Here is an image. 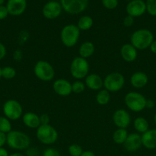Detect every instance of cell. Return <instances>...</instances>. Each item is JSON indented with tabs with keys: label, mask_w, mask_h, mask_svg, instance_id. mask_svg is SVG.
I'll return each instance as SVG.
<instances>
[{
	"label": "cell",
	"mask_w": 156,
	"mask_h": 156,
	"mask_svg": "<svg viewBox=\"0 0 156 156\" xmlns=\"http://www.w3.org/2000/svg\"><path fill=\"white\" fill-rule=\"evenodd\" d=\"M5 117L10 120H17L23 115V108L21 103L15 99L6 101L2 107Z\"/></svg>",
	"instance_id": "cell-9"
},
{
	"label": "cell",
	"mask_w": 156,
	"mask_h": 156,
	"mask_svg": "<svg viewBox=\"0 0 156 156\" xmlns=\"http://www.w3.org/2000/svg\"><path fill=\"white\" fill-rule=\"evenodd\" d=\"M9 156H26L24 155H23L22 153H20V152H15V153H12L11 155H9Z\"/></svg>",
	"instance_id": "cell-44"
},
{
	"label": "cell",
	"mask_w": 156,
	"mask_h": 156,
	"mask_svg": "<svg viewBox=\"0 0 156 156\" xmlns=\"http://www.w3.org/2000/svg\"><path fill=\"white\" fill-rule=\"evenodd\" d=\"M40 117V122H41V125H46L50 124V117L48 114H42Z\"/></svg>",
	"instance_id": "cell-37"
},
{
	"label": "cell",
	"mask_w": 156,
	"mask_h": 156,
	"mask_svg": "<svg viewBox=\"0 0 156 156\" xmlns=\"http://www.w3.org/2000/svg\"><path fill=\"white\" fill-rule=\"evenodd\" d=\"M6 144L15 150H26L30 146L31 139L22 131L12 130L6 134Z\"/></svg>",
	"instance_id": "cell-2"
},
{
	"label": "cell",
	"mask_w": 156,
	"mask_h": 156,
	"mask_svg": "<svg viewBox=\"0 0 156 156\" xmlns=\"http://www.w3.org/2000/svg\"><path fill=\"white\" fill-rule=\"evenodd\" d=\"M129 82L133 88L140 89L146 86L148 82V77L143 72H136L130 77Z\"/></svg>",
	"instance_id": "cell-19"
},
{
	"label": "cell",
	"mask_w": 156,
	"mask_h": 156,
	"mask_svg": "<svg viewBox=\"0 0 156 156\" xmlns=\"http://www.w3.org/2000/svg\"><path fill=\"white\" fill-rule=\"evenodd\" d=\"M128 135V133L126 129L117 128V129H116L113 134V140L115 143H116V144L123 145V143H125Z\"/></svg>",
	"instance_id": "cell-25"
},
{
	"label": "cell",
	"mask_w": 156,
	"mask_h": 156,
	"mask_svg": "<svg viewBox=\"0 0 156 156\" xmlns=\"http://www.w3.org/2000/svg\"><path fill=\"white\" fill-rule=\"evenodd\" d=\"M155 106V102L153 100H151V99H147L146 101V106H145V108H148V109H152V108H154Z\"/></svg>",
	"instance_id": "cell-40"
},
{
	"label": "cell",
	"mask_w": 156,
	"mask_h": 156,
	"mask_svg": "<svg viewBox=\"0 0 156 156\" xmlns=\"http://www.w3.org/2000/svg\"><path fill=\"white\" fill-rule=\"evenodd\" d=\"M124 149L128 152H135L139 150L142 146V137L138 133H132L128 134L123 143Z\"/></svg>",
	"instance_id": "cell-14"
},
{
	"label": "cell",
	"mask_w": 156,
	"mask_h": 156,
	"mask_svg": "<svg viewBox=\"0 0 156 156\" xmlns=\"http://www.w3.org/2000/svg\"><path fill=\"white\" fill-rule=\"evenodd\" d=\"M80 156H96V155H95L94 152H93L92 151L86 150L84 151V152H83L82 155Z\"/></svg>",
	"instance_id": "cell-42"
},
{
	"label": "cell",
	"mask_w": 156,
	"mask_h": 156,
	"mask_svg": "<svg viewBox=\"0 0 156 156\" xmlns=\"http://www.w3.org/2000/svg\"><path fill=\"white\" fill-rule=\"evenodd\" d=\"M142 146L148 149H156V129H148L141 135Z\"/></svg>",
	"instance_id": "cell-20"
},
{
	"label": "cell",
	"mask_w": 156,
	"mask_h": 156,
	"mask_svg": "<svg viewBox=\"0 0 156 156\" xmlns=\"http://www.w3.org/2000/svg\"><path fill=\"white\" fill-rule=\"evenodd\" d=\"M93 20L89 15H83V16H81L78 19L77 24H76L80 30H84V31L90 30L93 27Z\"/></svg>",
	"instance_id": "cell-24"
},
{
	"label": "cell",
	"mask_w": 156,
	"mask_h": 156,
	"mask_svg": "<svg viewBox=\"0 0 156 156\" xmlns=\"http://www.w3.org/2000/svg\"><path fill=\"white\" fill-rule=\"evenodd\" d=\"M146 101L145 96L137 91L128 92L124 98V103L127 108L136 113L141 112L145 109Z\"/></svg>",
	"instance_id": "cell-4"
},
{
	"label": "cell",
	"mask_w": 156,
	"mask_h": 156,
	"mask_svg": "<svg viewBox=\"0 0 156 156\" xmlns=\"http://www.w3.org/2000/svg\"><path fill=\"white\" fill-rule=\"evenodd\" d=\"M84 152L83 148L80 145L71 144L68 147V153L70 156H80Z\"/></svg>",
	"instance_id": "cell-30"
},
{
	"label": "cell",
	"mask_w": 156,
	"mask_h": 156,
	"mask_svg": "<svg viewBox=\"0 0 156 156\" xmlns=\"http://www.w3.org/2000/svg\"><path fill=\"white\" fill-rule=\"evenodd\" d=\"M149 49L150 50H151V53H153L154 54H156V40H154V41H153L151 46H150Z\"/></svg>",
	"instance_id": "cell-41"
},
{
	"label": "cell",
	"mask_w": 156,
	"mask_h": 156,
	"mask_svg": "<svg viewBox=\"0 0 156 156\" xmlns=\"http://www.w3.org/2000/svg\"><path fill=\"white\" fill-rule=\"evenodd\" d=\"M2 78V68L0 67V79Z\"/></svg>",
	"instance_id": "cell-47"
},
{
	"label": "cell",
	"mask_w": 156,
	"mask_h": 156,
	"mask_svg": "<svg viewBox=\"0 0 156 156\" xmlns=\"http://www.w3.org/2000/svg\"><path fill=\"white\" fill-rule=\"evenodd\" d=\"M154 156H156V155H154Z\"/></svg>",
	"instance_id": "cell-48"
},
{
	"label": "cell",
	"mask_w": 156,
	"mask_h": 156,
	"mask_svg": "<svg viewBox=\"0 0 156 156\" xmlns=\"http://www.w3.org/2000/svg\"><path fill=\"white\" fill-rule=\"evenodd\" d=\"M12 130V125L11 123V120H9L5 116L4 117H0V132L7 134Z\"/></svg>",
	"instance_id": "cell-27"
},
{
	"label": "cell",
	"mask_w": 156,
	"mask_h": 156,
	"mask_svg": "<svg viewBox=\"0 0 156 156\" xmlns=\"http://www.w3.org/2000/svg\"><path fill=\"white\" fill-rule=\"evenodd\" d=\"M153 41V33L150 30L145 28L135 30L130 37V44L137 50H145L149 48Z\"/></svg>",
	"instance_id": "cell-1"
},
{
	"label": "cell",
	"mask_w": 156,
	"mask_h": 156,
	"mask_svg": "<svg viewBox=\"0 0 156 156\" xmlns=\"http://www.w3.org/2000/svg\"><path fill=\"white\" fill-rule=\"evenodd\" d=\"M89 0H61L64 12L70 15H78L84 12L88 5Z\"/></svg>",
	"instance_id": "cell-10"
},
{
	"label": "cell",
	"mask_w": 156,
	"mask_h": 156,
	"mask_svg": "<svg viewBox=\"0 0 156 156\" xmlns=\"http://www.w3.org/2000/svg\"><path fill=\"white\" fill-rule=\"evenodd\" d=\"M5 1H6V0H0V5H3Z\"/></svg>",
	"instance_id": "cell-45"
},
{
	"label": "cell",
	"mask_w": 156,
	"mask_h": 156,
	"mask_svg": "<svg viewBox=\"0 0 156 156\" xmlns=\"http://www.w3.org/2000/svg\"><path fill=\"white\" fill-rule=\"evenodd\" d=\"M36 137L42 144L52 145L58 140V133L50 124L41 125L36 129Z\"/></svg>",
	"instance_id": "cell-6"
},
{
	"label": "cell",
	"mask_w": 156,
	"mask_h": 156,
	"mask_svg": "<svg viewBox=\"0 0 156 156\" xmlns=\"http://www.w3.org/2000/svg\"><path fill=\"white\" fill-rule=\"evenodd\" d=\"M39 150L37 148H28L26 149V156H39Z\"/></svg>",
	"instance_id": "cell-36"
},
{
	"label": "cell",
	"mask_w": 156,
	"mask_h": 156,
	"mask_svg": "<svg viewBox=\"0 0 156 156\" xmlns=\"http://www.w3.org/2000/svg\"><path fill=\"white\" fill-rule=\"evenodd\" d=\"M22 122L29 129H38L41 126L40 117L34 112H26L22 115Z\"/></svg>",
	"instance_id": "cell-21"
},
{
	"label": "cell",
	"mask_w": 156,
	"mask_h": 156,
	"mask_svg": "<svg viewBox=\"0 0 156 156\" xmlns=\"http://www.w3.org/2000/svg\"><path fill=\"white\" fill-rule=\"evenodd\" d=\"M86 87L93 91H99L103 87V79L99 75L96 73H90L85 78Z\"/></svg>",
	"instance_id": "cell-17"
},
{
	"label": "cell",
	"mask_w": 156,
	"mask_h": 156,
	"mask_svg": "<svg viewBox=\"0 0 156 156\" xmlns=\"http://www.w3.org/2000/svg\"><path fill=\"white\" fill-rule=\"evenodd\" d=\"M17 72L12 66H5L2 68V77L6 80H11L16 76Z\"/></svg>",
	"instance_id": "cell-28"
},
{
	"label": "cell",
	"mask_w": 156,
	"mask_h": 156,
	"mask_svg": "<svg viewBox=\"0 0 156 156\" xmlns=\"http://www.w3.org/2000/svg\"><path fill=\"white\" fill-rule=\"evenodd\" d=\"M6 6L9 15L19 16L24 13L27 8V0H8Z\"/></svg>",
	"instance_id": "cell-16"
},
{
	"label": "cell",
	"mask_w": 156,
	"mask_h": 156,
	"mask_svg": "<svg viewBox=\"0 0 156 156\" xmlns=\"http://www.w3.org/2000/svg\"><path fill=\"white\" fill-rule=\"evenodd\" d=\"M62 6L57 1H50L46 3L42 9V14L47 19L54 20L58 18L62 13Z\"/></svg>",
	"instance_id": "cell-11"
},
{
	"label": "cell",
	"mask_w": 156,
	"mask_h": 156,
	"mask_svg": "<svg viewBox=\"0 0 156 156\" xmlns=\"http://www.w3.org/2000/svg\"><path fill=\"white\" fill-rule=\"evenodd\" d=\"M86 85L81 80H76L72 83V92L75 94H81L85 91Z\"/></svg>",
	"instance_id": "cell-29"
},
{
	"label": "cell",
	"mask_w": 156,
	"mask_h": 156,
	"mask_svg": "<svg viewBox=\"0 0 156 156\" xmlns=\"http://www.w3.org/2000/svg\"><path fill=\"white\" fill-rule=\"evenodd\" d=\"M133 24H134V18L127 15L123 19V25L125 27H128L132 26Z\"/></svg>",
	"instance_id": "cell-34"
},
{
	"label": "cell",
	"mask_w": 156,
	"mask_h": 156,
	"mask_svg": "<svg viewBox=\"0 0 156 156\" xmlns=\"http://www.w3.org/2000/svg\"><path fill=\"white\" fill-rule=\"evenodd\" d=\"M110 98H111L110 97V92H109L105 88H103V89L102 88L101 90L98 91L96 95V101L98 105L104 106V105H106L110 103Z\"/></svg>",
	"instance_id": "cell-26"
},
{
	"label": "cell",
	"mask_w": 156,
	"mask_h": 156,
	"mask_svg": "<svg viewBox=\"0 0 156 156\" xmlns=\"http://www.w3.org/2000/svg\"><path fill=\"white\" fill-rule=\"evenodd\" d=\"M154 124H155V126H156V112L154 115Z\"/></svg>",
	"instance_id": "cell-46"
},
{
	"label": "cell",
	"mask_w": 156,
	"mask_h": 156,
	"mask_svg": "<svg viewBox=\"0 0 156 156\" xmlns=\"http://www.w3.org/2000/svg\"><path fill=\"white\" fill-rule=\"evenodd\" d=\"M79 56L84 58V59H88L90 56H93L95 53V46L90 41H85L79 47L78 50Z\"/></svg>",
	"instance_id": "cell-22"
},
{
	"label": "cell",
	"mask_w": 156,
	"mask_h": 156,
	"mask_svg": "<svg viewBox=\"0 0 156 156\" xmlns=\"http://www.w3.org/2000/svg\"><path fill=\"white\" fill-rule=\"evenodd\" d=\"M80 30L76 24H69L61 29L60 37L64 46L66 47H73L77 44L80 39Z\"/></svg>",
	"instance_id": "cell-3"
},
{
	"label": "cell",
	"mask_w": 156,
	"mask_h": 156,
	"mask_svg": "<svg viewBox=\"0 0 156 156\" xmlns=\"http://www.w3.org/2000/svg\"><path fill=\"white\" fill-rule=\"evenodd\" d=\"M113 121L117 128L126 129L131 123V116L125 109H118L113 113Z\"/></svg>",
	"instance_id": "cell-12"
},
{
	"label": "cell",
	"mask_w": 156,
	"mask_h": 156,
	"mask_svg": "<svg viewBox=\"0 0 156 156\" xmlns=\"http://www.w3.org/2000/svg\"><path fill=\"white\" fill-rule=\"evenodd\" d=\"M128 15L136 18L140 17L146 12V5L143 0H131L126 5Z\"/></svg>",
	"instance_id": "cell-13"
},
{
	"label": "cell",
	"mask_w": 156,
	"mask_h": 156,
	"mask_svg": "<svg viewBox=\"0 0 156 156\" xmlns=\"http://www.w3.org/2000/svg\"><path fill=\"white\" fill-rule=\"evenodd\" d=\"M7 53V50H6V47L4 44L2 42H0V60L4 59Z\"/></svg>",
	"instance_id": "cell-38"
},
{
	"label": "cell",
	"mask_w": 156,
	"mask_h": 156,
	"mask_svg": "<svg viewBox=\"0 0 156 156\" xmlns=\"http://www.w3.org/2000/svg\"><path fill=\"white\" fill-rule=\"evenodd\" d=\"M9 12L6 5H0V21L6 19L9 15Z\"/></svg>",
	"instance_id": "cell-35"
},
{
	"label": "cell",
	"mask_w": 156,
	"mask_h": 156,
	"mask_svg": "<svg viewBox=\"0 0 156 156\" xmlns=\"http://www.w3.org/2000/svg\"><path fill=\"white\" fill-rule=\"evenodd\" d=\"M125 77L119 72L110 73L103 79V87L109 92H118L124 87Z\"/></svg>",
	"instance_id": "cell-8"
},
{
	"label": "cell",
	"mask_w": 156,
	"mask_h": 156,
	"mask_svg": "<svg viewBox=\"0 0 156 156\" xmlns=\"http://www.w3.org/2000/svg\"><path fill=\"white\" fill-rule=\"evenodd\" d=\"M133 126L138 133H144L149 129V123L148 120L142 117H138L133 121Z\"/></svg>",
	"instance_id": "cell-23"
},
{
	"label": "cell",
	"mask_w": 156,
	"mask_h": 156,
	"mask_svg": "<svg viewBox=\"0 0 156 156\" xmlns=\"http://www.w3.org/2000/svg\"><path fill=\"white\" fill-rule=\"evenodd\" d=\"M34 73L42 82H50L55 76V70L53 66L46 60H38L35 63Z\"/></svg>",
	"instance_id": "cell-7"
},
{
	"label": "cell",
	"mask_w": 156,
	"mask_h": 156,
	"mask_svg": "<svg viewBox=\"0 0 156 156\" xmlns=\"http://www.w3.org/2000/svg\"><path fill=\"white\" fill-rule=\"evenodd\" d=\"M0 156H9V152L4 147L0 148Z\"/></svg>",
	"instance_id": "cell-43"
},
{
	"label": "cell",
	"mask_w": 156,
	"mask_h": 156,
	"mask_svg": "<svg viewBox=\"0 0 156 156\" xmlns=\"http://www.w3.org/2000/svg\"><path fill=\"white\" fill-rule=\"evenodd\" d=\"M42 156H61V153L54 148H47L42 152Z\"/></svg>",
	"instance_id": "cell-33"
},
{
	"label": "cell",
	"mask_w": 156,
	"mask_h": 156,
	"mask_svg": "<svg viewBox=\"0 0 156 156\" xmlns=\"http://www.w3.org/2000/svg\"><path fill=\"white\" fill-rule=\"evenodd\" d=\"M146 12L151 16H156V0H146Z\"/></svg>",
	"instance_id": "cell-31"
},
{
	"label": "cell",
	"mask_w": 156,
	"mask_h": 156,
	"mask_svg": "<svg viewBox=\"0 0 156 156\" xmlns=\"http://www.w3.org/2000/svg\"><path fill=\"white\" fill-rule=\"evenodd\" d=\"M6 144V134L0 132V148L3 147Z\"/></svg>",
	"instance_id": "cell-39"
},
{
	"label": "cell",
	"mask_w": 156,
	"mask_h": 156,
	"mask_svg": "<svg viewBox=\"0 0 156 156\" xmlns=\"http://www.w3.org/2000/svg\"><path fill=\"white\" fill-rule=\"evenodd\" d=\"M120 56L125 62H132L138 57V50L131 44H125L120 48Z\"/></svg>",
	"instance_id": "cell-18"
},
{
	"label": "cell",
	"mask_w": 156,
	"mask_h": 156,
	"mask_svg": "<svg viewBox=\"0 0 156 156\" xmlns=\"http://www.w3.org/2000/svg\"><path fill=\"white\" fill-rule=\"evenodd\" d=\"M102 4L106 9L113 10L117 7L119 2L118 0H102Z\"/></svg>",
	"instance_id": "cell-32"
},
{
	"label": "cell",
	"mask_w": 156,
	"mask_h": 156,
	"mask_svg": "<svg viewBox=\"0 0 156 156\" xmlns=\"http://www.w3.org/2000/svg\"><path fill=\"white\" fill-rule=\"evenodd\" d=\"M53 90L58 95L67 97L72 93V83L65 79H58L54 82Z\"/></svg>",
	"instance_id": "cell-15"
},
{
	"label": "cell",
	"mask_w": 156,
	"mask_h": 156,
	"mask_svg": "<svg viewBox=\"0 0 156 156\" xmlns=\"http://www.w3.org/2000/svg\"><path fill=\"white\" fill-rule=\"evenodd\" d=\"M90 72V64L84 58L76 56L73 58L70 66V73L76 80L85 79Z\"/></svg>",
	"instance_id": "cell-5"
}]
</instances>
